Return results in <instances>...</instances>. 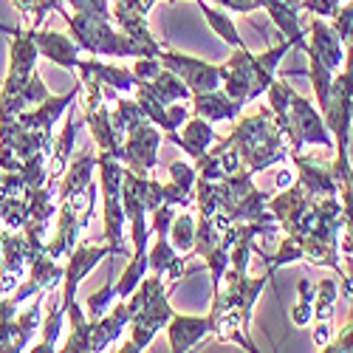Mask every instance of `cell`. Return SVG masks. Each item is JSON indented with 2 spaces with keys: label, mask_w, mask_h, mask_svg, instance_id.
Wrapping results in <instances>:
<instances>
[{
  "label": "cell",
  "mask_w": 353,
  "mask_h": 353,
  "mask_svg": "<svg viewBox=\"0 0 353 353\" xmlns=\"http://www.w3.org/2000/svg\"><path fill=\"white\" fill-rule=\"evenodd\" d=\"M288 184H294V175H291V170H283L277 175V190H285Z\"/></svg>",
  "instance_id": "b9f144b4"
},
{
  "label": "cell",
  "mask_w": 353,
  "mask_h": 353,
  "mask_svg": "<svg viewBox=\"0 0 353 353\" xmlns=\"http://www.w3.org/2000/svg\"><path fill=\"white\" fill-rule=\"evenodd\" d=\"M77 130H79V119L68 113V119L63 122L60 133H57L54 141H51V153H48V181L51 184H60V179L65 175V170L71 164V153H74V144H77Z\"/></svg>",
  "instance_id": "44dd1931"
},
{
  "label": "cell",
  "mask_w": 353,
  "mask_h": 353,
  "mask_svg": "<svg viewBox=\"0 0 353 353\" xmlns=\"http://www.w3.org/2000/svg\"><path fill=\"white\" fill-rule=\"evenodd\" d=\"M128 308H130V325H128L130 339L136 345V353H141L150 347L156 334L167 328L170 316L175 314L170 305V288H167L164 277L147 272V277L128 297Z\"/></svg>",
  "instance_id": "277c9868"
},
{
  "label": "cell",
  "mask_w": 353,
  "mask_h": 353,
  "mask_svg": "<svg viewBox=\"0 0 353 353\" xmlns=\"http://www.w3.org/2000/svg\"><path fill=\"white\" fill-rule=\"evenodd\" d=\"M210 3L226 9V12H234V14H252L254 12V3L252 0H210Z\"/></svg>",
  "instance_id": "ab89813d"
},
{
  "label": "cell",
  "mask_w": 353,
  "mask_h": 353,
  "mask_svg": "<svg viewBox=\"0 0 353 353\" xmlns=\"http://www.w3.org/2000/svg\"><path fill=\"white\" fill-rule=\"evenodd\" d=\"M136 88L147 91L150 97H156L161 105H172V102H190L192 91L181 82V77H175L172 71H167L164 65L150 77V79H141L136 82Z\"/></svg>",
  "instance_id": "603a6c76"
},
{
  "label": "cell",
  "mask_w": 353,
  "mask_h": 353,
  "mask_svg": "<svg viewBox=\"0 0 353 353\" xmlns=\"http://www.w3.org/2000/svg\"><path fill=\"white\" fill-rule=\"evenodd\" d=\"M97 172H99V195H102V241L108 243L110 254L130 257V246L125 241V203H122V175L125 164L113 153H97Z\"/></svg>",
  "instance_id": "8992f818"
},
{
  "label": "cell",
  "mask_w": 353,
  "mask_h": 353,
  "mask_svg": "<svg viewBox=\"0 0 353 353\" xmlns=\"http://www.w3.org/2000/svg\"><path fill=\"white\" fill-rule=\"evenodd\" d=\"M0 32L9 34V68H6L3 88H0V122H6L26 110L23 91L28 79L37 74L40 51L32 40V28H12L0 23Z\"/></svg>",
  "instance_id": "5b68a950"
},
{
  "label": "cell",
  "mask_w": 353,
  "mask_h": 353,
  "mask_svg": "<svg viewBox=\"0 0 353 353\" xmlns=\"http://www.w3.org/2000/svg\"><path fill=\"white\" fill-rule=\"evenodd\" d=\"M229 139L241 150L243 167L252 175H257L263 170H269V167L291 159L288 141H285L283 130L277 128L274 113L269 108H257L254 113H246L243 110L238 119L232 122Z\"/></svg>",
  "instance_id": "7a4b0ae2"
},
{
  "label": "cell",
  "mask_w": 353,
  "mask_h": 353,
  "mask_svg": "<svg viewBox=\"0 0 353 353\" xmlns=\"http://www.w3.org/2000/svg\"><path fill=\"white\" fill-rule=\"evenodd\" d=\"M94 179H97V153L85 150V153H79V156L68 164L65 175L60 179V184H57V201H65V198H71L74 192L91 187Z\"/></svg>",
  "instance_id": "cb8c5ba5"
},
{
  "label": "cell",
  "mask_w": 353,
  "mask_h": 353,
  "mask_svg": "<svg viewBox=\"0 0 353 353\" xmlns=\"http://www.w3.org/2000/svg\"><path fill=\"white\" fill-rule=\"evenodd\" d=\"M12 6L26 20V28H40L46 14L57 6V0H12Z\"/></svg>",
  "instance_id": "836d02e7"
},
{
  "label": "cell",
  "mask_w": 353,
  "mask_h": 353,
  "mask_svg": "<svg viewBox=\"0 0 353 353\" xmlns=\"http://www.w3.org/2000/svg\"><path fill=\"white\" fill-rule=\"evenodd\" d=\"M46 319L40 325V339L32 342V353H51V350H60V336H63V325H65V308H63V297H60V288H51L46 291Z\"/></svg>",
  "instance_id": "d6986e66"
},
{
  "label": "cell",
  "mask_w": 353,
  "mask_h": 353,
  "mask_svg": "<svg viewBox=\"0 0 353 353\" xmlns=\"http://www.w3.org/2000/svg\"><path fill=\"white\" fill-rule=\"evenodd\" d=\"M322 350H325V353H353V319H347L342 325V331Z\"/></svg>",
  "instance_id": "f35d334b"
},
{
  "label": "cell",
  "mask_w": 353,
  "mask_h": 353,
  "mask_svg": "<svg viewBox=\"0 0 353 353\" xmlns=\"http://www.w3.org/2000/svg\"><path fill=\"white\" fill-rule=\"evenodd\" d=\"M54 9L60 12L63 20L68 23V34L79 43L82 54H91V57H159L161 54L150 46L139 43L136 37L125 34L122 28H116V23L108 20V17L65 12L63 0H57Z\"/></svg>",
  "instance_id": "3957f363"
},
{
  "label": "cell",
  "mask_w": 353,
  "mask_h": 353,
  "mask_svg": "<svg viewBox=\"0 0 353 353\" xmlns=\"http://www.w3.org/2000/svg\"><path fill=\"white\" fill-rule=\"evenodd\" d=\"M297 294H300V300L294 303V311H291V322L297 328H305L314 322V283L308 277H303L297 283Z\"/></svg>",
  "instance_id": "d6a6232c"
},
{
  "label": "cell",
  "mask_w": 353,
  "mask_h": 353,
  "mask_svg": "<svg viewBox=\"0 0 353 353\" xmlns=\"http://www.w3.org/2000/svg\"><path fill=\"white\" fill-rule=\"evenodd\" d=\"M192 113L201 116V119H207L212 125L218 122H234L238 116L246 110L243 102L232 99L223 88H215V91H203V94H192Z\"/></svg>",
  "instance_id": "9a60e30c"
},
{
  "label": "cell",
  "mask_w": 353,
  "mask_h": 353,
  "mask_svg": "<svg viewBox=\"0 0 353 353\" xmlns=\"http://www.w3.org/2000/svg\"><path fill=\"white\" fill-rule=\"evenodd\" d=\"M291 161L297 167V184L319 198V195H339V181H336V170L334 161H322L316 156H303V153H291Z\"/></svg>",
  "instance_id": "7c38bea8"
},
{
  "label": "cell",
  "mask_w": 353,
  "mask_h": 353,
  "mask_svg": "<svg viewBox=\"0 0 353 353\" xmlns=\"http://www.w3.org/2000/svg\"><path fill=\"white\" fill-rule=\"evenodd\" d=\"M65 316H68V336L63 342L65 353H91V328L94 319H88L85 308H79V303L65 305Z\"/></svg>",
  "instance_id": "484cf974"
},
{
  "label": "cell",
  "mask_w": 353,
  "mask_h": 353,
  "mask_svg": "<svg viewBox=\"0 0 353 353\" xmlns=\"http://www.w3.org/2000/svg\"><path fill=\"white\" fill-rule=\"evenodd\" d=\"M63 6L77 14H91V17H108L110 20V0H63Z\"/></svg>",
  "instance_id": "d590c367"
},
{
  "label": "cell",
  "mask_w": 353,
  "mask_h": 353,
  "mask_svg": "<svg viewBox=\"0 0 353 353\" xmlns=\"http://www.w3.org/2000/svg\"><path fill=\"white\" fill-rule=\"evenodd\" d=\"M110 122H113V130H116V136H119V141H125V136L133 128L147 122V116H144V110L136 99H116V105L110 110Z\"/></svg>",
  "instance_id": "83f0119b"
},
{
  "label": "cell",
  "mask_w": 353,
  "mask_h": 353,
  "mask_svg": "<svg viewBox=\"0 0 353 353\" xmlns=\"http://www.w3.org/2000/svg\"><path fill=\"white\" fill-rule=\"evenodd\" d=\"M164 133L147 119L139 128H133L122 141V164L125 170L136 175H153L159 167V150H161Z\"/></svg>",
  "instance_id": "ba28073f"
},
{
  "label": "cell",
  "mask_w": 353,
  "mask_h": 353,
  "mask_svg": "<svg viewBox=\"0 0 353 353\" xmlns=\"http://www.w3.org/2000/svg\"><path fill=\"white\" fill-rule=\"evenodd\" d=\"M252 3H254V9H266V6H269V0H252Z\"/></svg>",
  "instance_id": "ee69618b"
},
{
  "label": "cell",
  "mask_w": 353,
  "mask_h": 353,
  "mask_svg": "<svg viewBox=\"0 0 353 353\" xmlns=\"http://www.w3.org/2000/svg\"><path fill=\"white\" fill-rule=\"evenodd\" d=\"M285 139L291 153H303V147H334V136L325 125V116L316 105H311L303 94H291V108H288V125H285Z\"/></svg>",
  "instance_id": "52a82bcc"
},
{
  "label": "cell",
  "mask_w": 353,
  "mask_h": 353,
  "mask_svg": "<svg viewBox=\"0 0 353 353\" xmlns=\"http://www.w3.org/2000/svg\"><path fill=\"white\" fill-rule=\"evenodd\" d=\"M195 6L201 9V14H203V20H207V26L212 28V32H215L229 48H246V43H243V37H241V32H238V26H234V20H232V12H226V9L215 6V3H210V0H195Z\"/></svg>",
  "instance_id": "d4e9b609"
},
{
  "label": "cell",
  "mask_w": 353,
  "mask_h": 353,
  "mask_svg": "<svg viewBox=\"0 0 353 353\" xmlns=\"http://www.w3.org/2000/svg\"><path fill=\"white\" fill-rule=\"evenodd\" d=\"M110 254V249H108V243L102 241V243H97V241H82L79 238V243L74 246V252L68 254V263H65V277H63V291H60V297H63V308L65 305H71V303H77V291H79V285H82V280L91 274L99 263L105 260Z\"/></svg>",
  "instance_id": "30bf717a"
},
{
  "label": "cell",
  "mask_w": 353,
  "mask_h": 353,
  "mask_svg": "<svg viewBox=\"0 0 353 353\" xmlns=\"http://www.w3.org/2000/svg\"><path fill=\"white\" fill-rule=\"evenodd\" d=\"M339 300V283L336 280H319L314 283V319L316 322H331L336 314Z\"/></svg>",
  "instance_id": "4dcf8cb0"
},
{
  "label": "cell",
  "mask_w": 353,
  "mask_h": 353,
  "mask_svg": "<svg viewBox=\"0 0 353 353\" xmlns=\"http://www.w3.org/2000/svg\"><path fill=\"white\" fill-rule=\"evenodd\" d=\"M116 300H119V297H116V277L110 274V277L105 280V285L97 288L91 297L85 300V314H88V319H99V316H105V314L113 308Z\"/></svg>",
  "instance_id": "1f68e13d"
},
{
  "label": "cell",
  "mask_w": 353,
  "mask_h": 353,
  "mask_svg": "<svg viewBox=\"0 0 353 353\" xmlns=\"http://www.w3.org/2000/svg\"><path fill=\"white\" fill-rule=\"evenodd\" d=\"M285 6H291V9H297V12H303V0H283Z\"/></svg>",
  "instance_id": "7bdbcfd3"
},
{
  "label": "cell",
  "mask_w": 353,
  "mask_h": 353,
  "mask_svg": "<svg viewBox=\"0 0 353 353\" xmlns=\"http://www.w3.org/2000/svg\"><path fill=\"white\" fill-rule=\"evenodd\" d=\"M130 325V308H128V300H116L113 308L94 319V328H91V353H102L108 350L110 345H116L122 339L125 328Z\"/></svg>",
  "instance_id": "ac0fdd59"
},
{
  "label": "cell",
  "mask_w": 353,
  "mask_h": 353,
  "mask_svg": "<svg viewBox=\"0 0 353 353\" xmlns=\"http://www.w3.org/2000/svg\"><path fill=\"white\" fill-rule=\"evenodd\" d=\"M195 223L198 218L192 212H175L172 226H170V243L184 257H190L195 249Z\"/></svg>",
  "instance_id": "f546056e"
},
{
  "label": "cell",
  "mask_w": 353,
  "mask_h": 353,
  "mask_svg": "<svg viewBox=\"0 0 353 353\" xmlns=\"http://www.w3.org/2000/svg\"><path fill=\"white\" fill-rule=\"evenodd\" d=\"M77 74L94 77L97 82H102L105 88H110V91H116V94H133V88H136L133 68L113 65V63H102V57H91V60H79Z\"/></svg>",
  "instance_id": "ffe728a7"
},
{
  "label": "cell",
  "mask_w": 353,
  "mask_h": 353,
  "mask_svg": "<svg viewBox=\"0 0 353 353\" xmlns=\"http://www.w3.org/2000/svg\"><path fill=\"white\" fill-rule=\"evenodd\" d=\"M57 229L51 234V241H46V252L57 260H63L74 252V246L79 243L82 238V226H79V215L77 210L71 207L68 201H60V207H57Z\"/></svg>",
  "instance_id": "2e32d148"
},
{
  "label": "cell",
  "mask_w": 353,
  "mask_h": 353,
  "mask_svg": "<svg viewBox=\"0 0 353 353\" xmlns=\"http://www.w3.org/2000/svg\"><path fill=\"white\" fill-rule=\"evenodd\" d=\"M82 122L88 125V130H91V139L97 144V153H113L116 159L122 161V141H119V136H116V130H113L108 102H102L91 113H85Z\"/></svg>",
  "instance_id": "7402d4cb"
},
{
  "label": "cell",
  "mask_w": 353,
  "mask_h": 353,
  "mask_svg": "<svg viewBox=\"0 0 353 353\" xmlns=\"http://www.w3.org/2000/svg\"><path fill=\"white\" fill-rule=\"evenodd\" d=\"M311 201H314V195H308L300 184H288L283 192L269 198V210L277 218L283 234H300L303 232V221H305Z\"/></svg>",
  "instance_id": "8fae6325"
},
{
  "label": "cell",
  "mask_w": 353,
  "mask_h": 353,
  "mask_svg": "<svg viewBox=\"0 0 353 353\" xmlns=\"http://www.w3.org/2000/svg\"><path fill=\"white\" fill-rule=\"evenodd\" d=\"M167 139H170L175 147H179L181 153H187V156L195 161V159H201V156L218 141V133H215V125H212V122L201 119V116L192 113L190 119L181 125V130L172 133V136H167Z\"/></svg>",
  "instance_id": "e0dca14e"
},
{
  "label": "cell",
  "mask_w": 353,
  "mask_h": 353,
  "mask_svg": "<svg viewBox=\"0 0 353 353\" xmlns=\"http://www.w3.org/2000/svg\"><path fill=\"white\" fill-rule=\"evenodd\" d=\"M339 203H342V229H345V238L353 241V184H339Z\"/></svg>",
  "instance_id": "8d00e7d4"
},
{
  "label": "cell",
  "mask_w": 353,
  "mask_h": 353,
  "mask_svg": "<svg viewBox=\"0 0 353 353\" xmlns=\"http://www.w3.org/2000/svg\"><path fill=\"white\" fill-rule=\"evenodd\" d=\"M43 311H46V291L37 297L28 300V305H20L14 322H17V339H20V350H28L34 342V336L40 334L43 325Z\"/></svg>",
  "instance_id": "4316f807"
},
{
  "label": "cell",
  "mask_w": 353,
  "mask_h": 353,
  "mask_svg": "<svg viewBox=\"0 0 353 353\" xmlns=\"http://www.w3.org/2000/svg\"><path fill=\"white\" fill-rule=\"evenodd\" d=\"M164 331H167L172 353H190L198 342H203L212 334V316L210 314L198 316V314H179L175 311Z\"/></svg>",
  "instance_id": "4fadbf2b"
},
{
  "label": "cell",
  "mask_w": 353,
  "mask_h": 353,
  "mask_svg": "<svg viewBox=\"0 0 353 353\" xmlns=\"http://www.w3.org/2000/svg\"><path fill=\"white\" fill-rule=\"evenodd\" d=\"M159 63L167 71H172L175 77H181V82L190 88L192 94H203V91H215V88H221V65H215V63L198 60V57H190V54L170 51V48H164L159 54Z\"/></svg>",
  "instance_id": "9c48e42d"
},
{
  "label": "cell",
  "mask_w": 353,
  "mask_h": 353,
  "mask_svg": "<svg viewBox=\"0 0 353 353\" xmlns=\"http://www.w3.org/2000/svg\"><path fill=\"white\" fill-rule=\"evenodd\" d=\"M331 339H334V328H331V322H319L316 331H314V345L322 350V347H325Z\"/></svg>",
  "instance_id": "60d3db41"
},
{
  "label": "cell",
  "mask_w": 353,
  "mask_h": 353,
  "mask_svg": "<svg viewBox=\"0 0 353 353\" xmlns=\"http://www.w3.org/2000/svg\"><path fill=\"white\" fill-rule=\"evenodd\" d=\"M170 179H172V184H179L184 192H190V195H195V184H198V170H195V164H190V161H172L170 164Z\"/></svg>",
  "instance_id": "e575fe53"
},
{
  "label": "cell",
  "mask_w": 353,
  "mask_h": 353,
  "mask_svg": "<svg viewBox=\"0 0 353 353\" xmlns=\"http://www.w3.org/2000/svg\"><path fill=\"white\" fill-rule=\"evenodd\" d=\"M147 272H150V263H147V254H130L122 274L116 277V297L119 300H128L130 294L136 291V285L147 277Z\"/></svg>",
  "instance_id": "f1b7e54d"
},
{
  "label": "cell",
  "mask_w": 353,
  "mask_h": 353,
  "mask_svg": "<svg viewBox=\"0 0 353 353\" xmlns=\"http://www.w3.org/2000/svg\"><path fill=\"white\" fill-rule=\"evenodd\" d=\"M32 40L40 51V57H46L48 63L77 71L79 60H82V48L71 34L63 32H51V28H32Z\"/></svg>",
  "instance_id": "5bb4252c"
},
{
  "label": "cell",
  "mask_w": 353,
  "mask_h": 353,
  "mask_svg": "<svg viewBox=\"0 0 353 353\" xmlns=\"http://www.w3.org/2000/svg\"><path fill=\"white\" fill-rule=\"evenodd\" d=\"M294 48L291 40H280L277 46H269L266 51H249V48H234V54L221 65V88L243 105L260 99L266 88L277 77V68L283 57Z\"/></svg>",
  "instance_id": "6da1fadb"
},
{
  "label": "cell",
  "mask_w": 353,
  "mask_h": 353,
  "mask_svg": "<svg viewBox=\"0 0 353 353\" xmlns=\"http://www.w3.org/2000/svg\"><path fill=\"white\" fill-rule=\"evenodd\" d=\"M342 3H347V0H303V12H308V14H314V17L331 20V17L339 12Z\"/></svg>",
  "instance_id": "74e56055"
}]
</instances>
